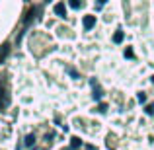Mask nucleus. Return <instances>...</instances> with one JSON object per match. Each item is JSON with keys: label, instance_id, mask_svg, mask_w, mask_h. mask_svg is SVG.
I'll return each instance as SVG.
<instances>
[{"label": "nucleus", "instance_id": "nucleus-1", "mask_svg": "<svg viewBox=\"0 0 154 150\" xmlns=\"http://www.w3.org/2000/svg\"><path fill=\"white\" fill-rule=\"evenodd\" d=\"M8 105H10V96H8V90L0 84V109L8 107Z\"/></svg>", "mask_w": 154, "mask_h": 150}, {"label": "nucleus", "instance_id": "nucleus-2", "mask_svg": "<svg viewBox=\"0 0 154 150\" xmlns=\"http://www.w3.org/2000/svg\"><path fill=\"white\" fill-rule=\"evenodd\" d=\"M96 26V16H86L84 18V29H92Z\"/></svg>", "mask_w": 154, "mask_h": 150}, {"label": "nucleus", "instance_id": "nucleus-3", "mask_svg": "<svg viewBox=\"0 0 154 150\" xmlns=\"http://www.w3.org/2000/svg\"><path fill=\"white\" fill-rule=\"evenodd\" d=\"M8 55H10V45H8V43H2V45H0V63H2Z\"/></svg>", "mask_w": 154, "mask_h": 150}, {"label": "nucleus", "instance_id": "nucleus-4", "mask_svg": "<svg viewBox=\"0 0 154 150\" xmlns=\"http://www.w3.org/2000/svg\"><path fill=\"white\" fill-rule=\"evenodd\" d=\"M92 88H94V99H98V101H100L103 94H102V88H100L98 84H96V80H92Z\"/></svg>", "mask_w": 154, "mask_h": 150}, {"label": "nucleus", "instance_id": "nucleus-5", "mask_svg": "<svg viewBox=\"0 0 154 150\" xmlns=\"http://www.w3.org/2000/svg\"><path fill=\"white\" fill-rule=\"evenodd\" d=\"M55 14H57V16H60V18H64V16H66V6H64L63 2L57 4V6H55Z\"/></svg>", "mask_w": 154, "mask_h": 150}, {"label": "nucleus", "instance_id": "nucleus-6", "mask_svg": "<svg viewBox=\"0 0 154 150\" xmlns=\"http://www.w3.org/2000/svg\"><path fill=\"white\" fill-rule=\"evenodd\" d=\"M70 140H72V142H70V150H78L80 146H82V140H80L78 136H72Z\"/></svg>", "mask_w": 154, "mask_h": 150}, {"label": "nucleus", "instance_id": "nucleus-7", "mask_svg": "<svg viewBox=\"0 0 154 150\" xmlns=\"http://www.w3.org/2000/svg\"><path fill=\"white\" fill-rule=\"evenodd\" d=\"M33 144H35V136H33V135H27V136H26V146L31 148Z\"/></svg>", "mask_w": 154, "mask_h": 150}, {"label": "nucleus", "instance_id": "nucleus-8", "mask_svg": "<svg viewBox=\"0 0 154 150\" xmlns=\"http://www.w3.org/2000/svg\"><path fill=\"white\" fill-rule=\"evenodd\" d=\"M113 41H115V43H121V41H123V29H117V33H115V37H113Z\"/></svg>", "mask_w": 154, "mask_h": 150}, {"label": "nucleus", "instance_id": "nucleus-9", "mask_svg": "<svg viewBox=\"0 0 154 150\" xmlns=\"http://www.w3.org/2000/svg\"><path fill=\"white\" fill-rule=\"evenodd\" d=\"M70 6L72 8H80V2H78V0H70Z\"/></svg>", "mask_w": 154, "mask_h": 150}, {"label": "nucleus", "instance_id": "nucleus-10", "mask_svg": "<svg viewBox=\"0 0 154 150\" xmlns=\"http://www.w3.org/2000/svg\"><path fill=\"white\" fill-rule=\"evenodd\" d=\"M139 101H140V103H143V101H146V96H144V94H139Z\"/></svg>", "mask_w": 154, "mask_h": 150}, {"label": "nucleus", "instance_id": "nucleus-11", "mask_svg": "<svg viewBox=\"0 0 154 150\" xmlns=\"http://www.w3.org/2000/svg\"><path fill=\"white\" fill-rule=\"evenodd\" d=\"M105 2H107V0H98V8H102Z\"/></svg>", "mask_w": 154, "mask_h": 150}]
</instances>
